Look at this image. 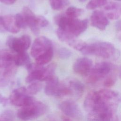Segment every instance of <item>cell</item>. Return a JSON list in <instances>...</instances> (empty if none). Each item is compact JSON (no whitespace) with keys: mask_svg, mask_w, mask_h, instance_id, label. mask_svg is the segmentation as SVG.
I'll use <instances>...</instances> for the list:
<instances>
[{"mask_svg":"<svg viewBox=\"0 0 121 121\" xmlns=\"http://www.w3.org/2000/svg\"><path fill=\"white\" fill-rule=\"evenodd\" d=\"M120 76H121V70H120Z\"/></svg>","mask_w":121,"mask_h":121,"instance_id":"60d3db41","label":"cell"},{"mask_svg":"<svg viewBox=\"0 0 121 121\" xmlns=\"http://www.w3.org/2000/svg\"><path fill=\"white\" fill-rule=\"evenodd\" d=\"M59 107L60 110L66 116L75 119L82 117V112L78 105L71 100H67L61 102Z\"/></svg>","mask_w":121,"mask_h":121,"instance_id":"8fae6325","label":"cell"},{"mask_svg":"<svg viewBox=\"0 0 121 121\" xmlns=\"http://www.w3.org/2000/svg\"><path fill=\"white\" fill-rule=\"evenodd\" d=\"M0 121H1V120H0Z\"/></svg>","mask_w":121,"mask_h":121,"instance_id":"7bdbcfd3","label":"cell"},{"mask_svg":"<svg viewBox=\"0 0 121 121\" xmlns=\"http://www.w3.org/2000/svg\"><path fill=\"white\" fill-rule=\"evenodd\" d=\"M36 21L37 25L39 27H45L49 24L48 20L42 16H36Z\"/></svg>","mask_w":121,"mask_h":121,"instance_id":"4dcf8cb0","label":"cell"},{"mask_svg":"<svg viewBox=\"0 0 121 121\" xmlns=\"http://www.w3.org/2000/svg\"><path fill=\"white\" fill-rule=\"evenodd\" d=\"M81 52L84 55H96L105 59L115 57L117 55L114 45L110 43L106 42L86 44Z\"/></svg>","mask_w":121,"mask_h":121,"instance_id":"277c9868","label":"cell"},{"mask_svg":"<svg viewBox=\"0 0 121 121\" xmlns=\"http://www.w3.org/2000/svg\"><path fill=\"white\" fill-rule=\"evenodd\" d=\"M84 12L82 9L77 8L74 6L69 7L66 11V15L67 17L71 18H76L81 15Z\"/></svg>","mask_w":121,"mask_h":121,"instance_id":"cb8c5ba5","label":"cell"},{"mask_svg":"<svg viewBox=\"0 0 121 121\" xmlns=\"http://www.w3.org/2000/svg\"><path fill=\"white\" fill-rule=\"evenodd\" d=\"M17 67L14 64L0 71V87H5L9 84L17 72Z\"/></svg>","mask_w":121,"mask_h":121,"instance_id":"9a60e30c","label":"cell"},{"mask_svg":"<svg viewBox=\"0 0 121 121\" xmlns=\"http://www.w3.org/2000/svg\"><path fill=\"white\" fill-rule=\"evenodd\" d=\"M104 9L107 11L105 15L108 19L115 20L121 15V4L114 2H110L104 5Z\"/></svg>","mask_w":121,"mask_h":121,"instance_id":"2e32d148","label":"cell"},{"mask_svg":"<svg viewBox=\"0 0 121 121\" xmlns=\"http://www.w3.org/2000/svg\"><path fill=\"white\" fill-rule=\"evenodd\" d=\"M90 20L91 25L100 30H104L109 23L105 14L102 11L97 10L92 13Z\"/></svg>","mask_w":121,"mask_h":121,"instance_id":"4fadbf2b","label":"cell"},{"mask_svg":"<svg viewBox=\"0 0 121 121\" xmlns=\"http://www.w3.org/2000/svg\"><path fill=\"white\" fill-rule=\"evenodd\" d=\"M26 68L29 72L26 78V81L27 83H31L35 81H46L54 76L55 65L53 63L46 67L36 63H30Z\"/></svg>","mask_w":121,"mask_h":121,"instance_id":"3957f363","label":"cell"},{"mask_svg":"<svg viewBox=\"0 0 121 121\" xmlns=\"http://www.w3.org/2000/svg\"><path fill=\"white\" fill-rule=\"evenodd\" d=\"M5 31V30L3 26L2 18H1V17H0V33H3V32H4Z\"/></svg>","mask_w":121,"mask_h":121,"instance_id":"d590c367","label":"cell"},{"mask_svg":"<svg viewBox=\"0 0 121 121\" xmlns=\"http://www.w3.org/2000/svg\"><path fill=\"white\" fill-rule=\"evenodd\" d=\"M22 15L25 19L27 26L30 28L31 31L35 35H38L40 32V29L39 26L37 23L36 16L27 7H24Z\"/></svg>","mask_w":121,"mask_h":121,"instance_id":"5bb4252c","label":"cell"},{"mask_svg":"<svg viewBox=\"0 0 121 121\" xmlns=\"http://www.w3.org/2000/svg\"><path fill=\"white\" fill-rule=\"evenodd\" d=\"M53 56V48L49 50L44 54L35 59L36 63L39 65H43L50 62Z\"/></svg>","mask_w":121,"mask_h":121,"instance_id":"44dd1931","label":"cell"},{"mask_svg":"<svg viewBox=\"0 0 121 121\" xmlns=\"http://www.w3.org/2000/svg\"><path fill=\"white\" fill-rule=\"evenodd\" d=\"M107 0H90L86 5V8L88 9H95L97 7L104 6L107 3Z\"/></svg>","mask_w":121,"mask_h":121,"instance_id":"83f0119b","label":"cell"},{"mask_svg":"<svg viewBox=\"0 0 121 121\" xmlns=\"http://www.w3.org/2000/svg\"><path fill=\"white\" fill-rule=\"evenodd\" d=\"M50 121H56V120H55L53 119V120H51Z\"/></svg>","mask_w":121,"mask_h":121,"instance_id":"ab89813d","label":"cell"},{"mask_svg":"<svg viewBox=\"0 0 121 121\" xmlns=\"http://www.w3.org/2000/svg\"><path fill=\"white\" fill-rule=\"evenodd\" d=\"M51 8L55 10H60L69 4V0H49Z\"/></svg>","mask_w":121,"mask_h":121,"instance_id":"603a6c76","label":"cell"},{"mask_svg":"<svg viewBox=\"0 0 121 121\" xmlns=\"http://www.w3.org/2000/svg\"><path fill=\"white\" fill-rule=\"evenodd\" d=\"M68 44L75 50L80 52L87 44L84 41L81 40H76L75 38L69 41Z\"/></svg>","mask_w":121,"mask_h":121,"instance_id":"484cf974","label":"cell"},{"mask_svg":"<svg viewBox=\"0 0 121 121\" xmlns=\"http://www.w3.org/2000/svg\"><path fill=\"white\" fill-rule=\"evenodd\" d=\"M55 21L59 28L74 37L84 32L86 29L88 25V20L86 19L80 20L67 16H58L56 17Z\"/></svg>","mask_w":121,"mask_h":121,"instance_id":"7a4b0ae2","label":"cell"},{"mask_svg":"<svg viewBox=\"0 0 121 121\" xmlns=\"http://www.w3.org/2000/svg\"><path fill=\"white\" fill-rule=\"evenodd\" d=\"M112 66L108 62L96 63L92 67L88 75L87 81L91 84H94L105 78L111 71Z\"/></svg>","mask_w":121,"mask_h":121,"instance_id":"ba28073f","label":"cell"},{"mask_svg":"<svg viewBox=\"0 0 121 121\" xmlns=\"http://www.w3.org/2000/svg\"><path fill=\"white\" fill-rule=\"evenodd\" d=\"M71 52L68 48L62 47L60 48L58 51V54L61 59H66L70 57L71 55Z\"/></svg>","mask_w":121,"mask_h":121,"instance_id":"f546056e","label":"cell"},{"mask_svg":"<svg viewBox=\"0 0 121 121\" xmlns=\"http://www.w3.org/2000/svg\"><path fill=\"white\" fill-rule=\"evenodd\" d=\"M68 86L70 91V95L75 98H80L85 90L84 85L77 79H72L69 82Z\"/></svg>","mask_w":121,"mask_h":121,"instance_id":"e0dca14e","label":"cell"},{"mask_svg":"<svg viewBox=\"0 0 121 121\" xmlns=\"http://www.w3.org/2000/svg\"><path fill=\"white\" fill-rule=\"evenodd\" d=\"M14 63V55L8 51L0 52V69H5Z\"/></svg>","mask_w":121,"mask_h":121,"instance_id":"d6986e66","label":"cell"},{"mask_svg":"<svg viewBox=\"0 0 121 121\" xmlns=\"http://www.w3.org/2000/svg\"><path fill=\"white\" fill-rule=\"evenodd\" d=\"M14 63L17 66H28L31 63L28 53L25 52L14 55Z\"/></svg>","mask_w":121,"mask_h":121,"instance_id":"ffe728a7","label":"cell"},{"mask_svg":"<svg viewBox=\"0 0 121 121\" xmlns=\"http://www.w3.org/2000/svg\"><path fill=\"white\" fill-rule=\"evenodd\" d=\"M47 106L41 102L35 101L33 104L21 107L17 112V117L21 120L27 121L36 119L47 111Z\"/></svg>","mask_w":121,"mask_h":121,"instance_id":"5b68a950","label":"cell"},{"mask_svg":"<svg viewBox=\"0 0 121 121\" xmlns=\"http://www.w3.org/2000/svg\"><path fill=\"white\" fill-rule=\"evenodd\" d=\"M31 43V38L27 35H23L18 38L9 36L6 41V44L9 47L17 53L26 52L30 47Z\"/></svg>","mask_w":121,"mask_h":121,"instance_id":"9c48e42d","label":"cell"},{"mask_svg":"<svg viewBox=\"0 0 121 121\" xmlns=\"http://www.w3.org/2000/svg\"><path fill=\"white\" fill-rule=\"evenodd\" d=\"M14 112L10 110H7L3 111L0 115L1 121H14Z\"/></svg>","mask_w":121,"mask_h":121,"instance_id":"f1b7e54d","label":"cell"},{"mask_svg":"<svg viewBox=\"0 0 121 121\" xmlns=\"http://www.w3.org/2000/svg\"><path fill=\"white\" fill-rule=\"evenodd\" d=\"M92 61L86 57L78 59L73 64V69L75 73L84 77L88 76L92 68Z\"/></svg>","mask_w":121,"mask_h":121,"instance_id":"7c38bea8","label":"cell"},{"mask_svg":"<svg viewBox=\"0 0 121 121\" xmlns=\"http://www.w3.org/2000/svg\"><path fill=\"white\" fill-rule=\"evenodd\" d=\"M9 101L12 104L21 107L29 105L36 101L31 95L28 94L26 88L24 86L13 90L9 96Z\"/></svg>","mask_w":121,"mask_h":121,"instance_id":"8992f818","label":"cell"},{"mask_svg":"<svg viewBox=\"0 0 121 121\" xmlns=\"http://www.w3.org/2000/svg\"><path fill=\"white\" fill-rule=\"evenodd\" d=\"M117 38L119 39V40L121 41V32H118L117 35Z\"/></svg>","mask_w":121,"mask_h":121,"instance_id":"8d00e7d4","label":"cell"},{"mask_svg":"<svg viewBox=\"0 0 121 121\" xmlns=\"http://www.w3.org/2000/svg\"><path fill=\"white\" fill-rule=\"evenodd\" d=\"M53 48L52 41L45 36H40L33 42L31 50V54L36 59Z\"/></svg>","mask_w":121,"mask_h":121,"instance_id":"30bf717a","label":"cell"},{"mask_svg":"<svg viewBox=\"0 0 121 121\" xmlns=\"http://www.w3.org/2000/svg\"><path fill=\"white\" fill-rule=\"evenodd\" d=\"M44 93L46 95L62 97L69 94L67 85L60 83L57 77L53 76L46 81Z\"/></svg>","mask_w":121,"mask_h":121,"instance_id":"52a82bcc","label":"cell"},{"mask_svg":"<svg viewBox=\"0 0 121 121\" xmlns=\"http://www.w3.org/2000/svg\"><path fill=\"white\" fill-rule=\"evenodd\" d=\"M79 0V1H80L81 2H85L86 0Z\"/></svg>","mask_w":121,"mask_h":121,"instance_id":"f35d334b","label":"cell"},{"mask_svg":"<svg viewBox=\"0 0 121 121\" xmlns=\"http://www.w3.org/2000/svg\"><path fill=\"white\" fill-rule=\"evenodd\" d=\"M115 27L118 32H121V20H118L116 22Z\"/></svg>","mask_w":121,"mask_h":121,"instance_id":"836d02e7","label":"cell"},{"mask_svg":"<svg viewBox=\"0 0 121 121\" xmlns=\"http://www.w3.org/2000/svg\"><path fill=\"white\" fill-rule=\"evenodd\" d=\"M15 18L16 25L19 29H25L27 27L25 19L22 14H17L15 16Z\"/></svg>","mask_w":121,"mask_h":121,"instance_id":"4316f807","label":"cell"},{"mask_svg":"<svg viewBox=\"0 0 121 121\" xmlns=\"http://www.w3.org/2000/svg\"><path fill=\"white\" fill-rule=\"evenodd\" d=\"M9 101V99L8 98L5 97L0 93V104H1L3 106H5L8 104Z\"/></svg>","mask_w":121,"mask_h":121,"instance_id":"d6a6232c","label":"cell"},{"mask_svg":"<svg viewBox=\"0 0 121 121\" xmlns=\"http://www.w3.org/2000/svg\"><path fill=\"white\" fill-rule=\"evenodd\" d=\"M42 88V85L41 83L35 81L31 83L26 87L27 92L30 95H33L37 94L41 91Z\"/></svg>","mask_w":121,"mask_h":121,"instance_id":"7402d4cb","label":"cell"},{"mask_svg":"<svg viewBox=\"0 0 121 121\" xmlns=\"http://www.w3.org/2000/svg\"><path fill=\"white\" fill-rule=\"evenodd\" d=\"M116 81V78L114 77L109 76L107 77L104 82V85L105 87H110L112 86Z\"/></svg>","mask_w":121,"mask_h":121,"instance_id":"1f68e13d","label":"cell"},{"mask_svg":"<svg viewBox=\"0 0 121 121\" xmlns=\"http://www.w3.org/2000/svg\"><path fill=\"white\" fill-rule=\"evenodd\" d=\"M56 35L58 39L60 41L62 42H65L67 43L72 39L75 38V37L59 28H58L56 30Z\"/></svg>","mask_w":121,"mask_h":121,"instance_id":"d4e9b609","label":"cell"},{"mask_svg":"<svg viewBox=\"0 0 121 121\" xmlns=\"http://www.w3.org/2000/svg\"><path fill=\"white\" fill-rule=\"evenodd\" d=\"M117 0V1H121V0Z\"/></svg>","mask_w":121,"mask_h":121,"instance_id":"b9f144b4","label":"cell"},{"mask_svg":"<svg viewBox=\"0 0 121 121\" xmlns=\"http://www.w3.org/2000/svg\"><path fill=\"white\" fill-rule=\"evenodd\" d=\"M1 18L5 31L13 34L17 33L20 31V29L16 25L15 17L11 15H7L1 17Z\"/></svg>","mask_w":121,"mask_h":121,"instance_id":"ac0fdd59","label":"cell"},{"mask_svg":"<svg viewBox=\"0 0 121 121\" xmlns=\"http://www.w3.org/2000/svg\"><path fill=\"white\" fill-rule=\"evenodd\" d=\"M16 0H0V1L5 4L10 5L13 4Z\"/></svg>","mask_w":121,"mask_h":121,"instance_id":"e575fe53","label":"cell"},{"mask_svg":"<svg viewBox=\"0 0 121 121\" xmlns=\"http://www.w3.org/2000/svg\"><path fill=\"white\" fill-rule=\"evenodd\" d=\"M63 121H71L68 119H65L63 120Z\"/></svg>","mask_w":121,"mask_h":121,"instance_id":"74e56055","label":"cell"},{"mask_svg":"<svg viewBox=\"0 0 121 121\" xmlns=\"http://www.w3.org/2000/svg\"><path fill=\"white\" fill-rule=\"evenodd\" d=\"M84 106L88 119L93 121H118V106L104 99L98 91H90L86 96Z\"/></svg>","mask_w":121,"mask_h":121,"instance_id":"6da1fadb","label":"cell"}]
</instances>
